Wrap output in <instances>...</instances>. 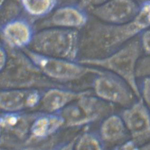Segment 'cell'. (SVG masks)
<instances>
[{"label":"cell","instance_id":"cell-1","mask_svg":"<svg viewBox=\"0 0 150 150\" xmlns=\"http://www.w3.org/2000/svg\"><path fill=\"white\" fill-rule=\"evenodd\" d=\"M150 27V3L141 6L134 19L122 24L99 21L80 35L79 59H100L110 55Z\"/></svg>","mask_w":150,"mask_h":150},{"label":"cell","instance_id":"cell-2","mask_svg":"<svg viewBox=\"0 0 150 150\" xmlns=\"http://www.w3.org/2000/svg\"><path fill=\"white\" fill-rule=\"evenodd\" d=\"M6 48L8 59L5 67L1 70V90L64 88L62 85L45 75L22 50Z\"/></svg>","mask_w":150,"mask_h":150},{"label":"cell","instance_id":"cell-3","mask_svg":"<svg viewBox=\"0 0 150 150\" xmlns=\"http://www.w3.org/2000/svg\"><path fill=\"white\" fill-rule=\"evenodd\" d=\"M143 53L139 36L105 57L81 59L77 61L81 64L105 70L119 76L128 84L137 98L139 99L141 93L137 81L136 69Z\"/></svg>","mask_w":150,"mask_h":150},{"label":"cell","instance_id":"cell-4","mask_svg":"<svg viewBox=\"0 0 150 150\" xmlns=\"http://www.w3.org/2000/svg\"><path fill=\"white\" fill-rule=\"evenodd\" d=\"M80 42L79 30L46 27L35 33L28 48L42 55L77 61Z\"/></svg>","mask_w":150,"mask_h":150},{"label":"cell","instance_id":"cell-5","mask_svg":"<svg viewBox=\"0 0 150 150\" xmlns=\"http://www.w3.org/2000/svg\"><path fill=\"white\" fill-rule=\"evenodd\" d=\"M90 91L58 112L64 120L63 127H79L104 119L112 114L114 106Z\"/></svg>","mask_w":150,"mask_h":150},{"label":"cell","instance_id":"cell-6","mask_svg":"<svg viewBox=\"0 0 150 150\" xmlns=\"http://www.w3.org/2000/svg\"><path fill=\"white\" fill-rule=\"evenodd\" d=\"M22 50L45 75L56 82L78 80L89 74L99 75L105 71L78 61L42 55L28 48Z\"/></svg>","mask_w":150,"mask_h":150},{"label":"cell","instance_id":"cell-7","mask_svg":"<svg viewBox=\"0 0 150 150\" xmlns=\"http://www.w3.org/2000/svg\"><path fill=\"white\" fill-rule=\"evenodd\" d=\"M39 113L2 111L0 117L1 145L21 149L29 136L33 120Z\"/></svg>","mask_w":150,"mask_h":150},{"label":"cell","instance_id":"cell-8","mask_svg":"<svg viewBox=\"0 0 150 150\" xmlns=\"http://www.w3.org/2000/svg\"><path fill=\"white\" fill-rule=\"evenodd\" d=\"M93 88L94 94L101 99L125 108L135 103L137 98L125 81L107 71L97 75Z\"/></svg>","mask_w":150,"mask_h":150},{"label":"cell","instance_id":"cell-9","mask_svg":"<svg viewBox=\"0 0 150 150\" xmlns=\"http://www.w3.org/2000/svg\"><path fill=\"white\" fill-rule=\"evenodd\" d=\"M120 116L131 139L139 149L150 142V111L141 98L125 108Z\"/></svg>","mask_w":150,"mask_h":150},{"label":"cell","instance_id":"cell-10","mask_svg":"<svg viewBox=\"0 0 150 150\" xmlns=\"http://www.w3.org/2000/svg\"><path fill=\"white\" fill-rule=\"evenodd\" d=\"M140 8L135 0H108L88 11L101 22L122 24L134 19Z\"/></svg>","mask_w":150,"mask_h":150},{"label":"cell","instance_id":"cell-11","mask_svg":"<svg viewBox=\"0 0 150 150\" xmlns=\"http://www.w3.org/2000/svg\"><path fill=\"white\" fill-rule=\"evenodd\" d=\"M35 33L30 22L20 17L3 23L1 28L3 45L17 50L29 48Z\"/></svg>","mask_w":150,"mask_h":150},{"label":"cell","instance_id":"cell-12","mask_svg":"<svg viewBox=\"0 0 150 150\" xmlns=\"http://www.w3.org/2000/svg\"><path fill=\"white\" fill-rule=\"evenodd\" d=\"M42 95L38 89L1 90V109L2 111L17 112L35 108L40 103Z\"/></svg>","mask_w":150,"mask_h":150},{"label":"cell","instance_id":"cell-13","mask_svg":"<svg viewBox=\"0 0 150 150\" xmlns=\"http://www.w3.org/2000/svg\"><path fill=\"white\" fill-rule=\"evenodd\" d=\"M64 126V120L59 112H39L33 120L29 136L21 149H30V146L50 137Z\"/></svg>","mask_w":150,"mask_h":150},{"label":"cell","instance_id":"cell-14","mask_svg":"<svg viewBox=\"0 0 150 150\" xmlns=\"http://www.w3.org/2000/svg\"><path fill=\"white\" fill-rule=\"evenodd\" d=\"M87 11L78 4H66L56 8L51 13L47 21L44 23L46 27H57L79 30L85 28L89 18Z\"/></svg>","mask_w":150,"mask_h":150},{"label":"cell","instance_id":"cell-15","mask_svg":"<svg viewBox=\"0 0 150 150\" xmlns=\"http://www.w3.org/2000/svg\"><path fill=\"white\" fill-rule=\"evenodd\" d=\"M90 91H75L62 88H50L42 96V108L46 112H58Z\"/></svg>","mask_w":150,"mask_h":150},{"label":"cell","instance_id":"cell-16","mask_svg":"<svg viewBox=\"0 0 150 150\" xmlns=\"http://www.w3.org/2000/svg\"><path fill=\"white\" fill-rule=\"evenodd\" d=\"M128 134L122 118L117 115H109L103 119L100 125L99 136L105 144L120 145L128 139Z\"/></svg>","mask_w":150,"mask_h":150},{"label":"cell","instance_id":"cell-17","mask_svg":"<svg viewBox=\"0 0 150 150\" xmlns=\"http://www.w3.org/2000/svg\"><path fill=\"white\" fill-rule=\"evenodd\" d=\"M23 10L30 17L39 19L51 14L59 0H19Z\"/></svg>","mask_w":150,"mask_h":150},{"label":"cell","instance_id":"cell-18","mask_svg":"<svg viewBox=\"0 0 150 150\" xmlns=\"http://www.w3.org/2000/svg\"><path fill=\"white\" fill-rule=\"evenodd\" d=\"M105 144L100 136L91 132H86L78 136L75 150H103Z\"/></svg>","mask_w":150,"mask_h":150},{"label":"cell","instance_id":"cell-19","mask_svg":"<svg viewBox=\"0 0 150 150\" xmlns=\"http://www.w3.org/2000/svg\"><path fill=\"white\" fill-rule=\"evenodd\" d=\"M137 79L150 77V54L141 56L137 62L136 69Z\"/></svg>","mask_w":150,"mask_h":150},{"label":"cell","instance_id":"cell-20","mask_svg":"<svg viewBox=\"0 0 150 150\" xmlns=\"http://www.w3.org/2000/svg\"><path fill=\"white\" fill-rule=\"evenodd\" d=\"M139 89L141 98L150 111V77L143 79Z\"/></svg>","mask_w":150,"mask_h":150},{"label":"cell","instance_id":"cell-21","mask_svg":"<svg viewBox=\"0 0 150 150\" xmlns=\"http://www.w3.org/2000/svg\"><path fill=\"white\" fill-rule=\"evenodd\" d=\"M139 39L143 53L150 54V27L139 35Z\"/></svg>","mask_w":150,"mask_h":150},{"label":"cell","instance_id":"cell-22","mask_svg":"<svg viewBox=\"0 0 150 150\" xmlns=\"http://www.w3.org/2000/svg\"><path fill=\"white\" fill-rule=\"evenodd\" d=\"M108 0H79L78 4L81 8L89 11L90 9L105 2Z\"/></svg>","mask_w":150,"mask_h":150},{"label":"cell","instance_id":"cell-23","mask_svg":"<svg viewBox=\"0 0 150 150\" xmlns=\"http://www.w3.org/2000/svg\"><path fill=\"white\" fill-rule=\"evenodd\" d=\"M115 149L118 150H137L139 149V147L133 139H127L125 142L117 146Z\"/></svg>","mask_w":150,"mask_h":150},{"label":"cell","instance_id":"cell-24","mask_svg":"<svg viewBox=\"0 0 150 150\" xmlns=\"http://www.w3.org/2000/svg\"><path fill=\"white\" fill-rule=\"evenodd\" d=\"M8 59V53L6 48L1 45L0 50V69L2 70L5 67Z\"/></svg>","mask_w":150,"mask_h":150},{"label":"cell","instance_id":"cell-25","mask_svg":"<svg viewBox=\"0 0 150 150\" xmlns=\"http://www.w3.org/2000/svg\"><path fill=\"white\" fill-rule=\"evenodd\" d=\"M141 6L146 3H150V0H135Z\"/></svg>","mask_w":150,"mask_h":150},{"label":"cell","instance_id":"cell-26","mask_svg":"<svg viewBox=\"0 0 150 150\" xmlns=\"http://www.w3.org/2000/svg\"><path fill=\"white\" fill-rule=\"evenodd\" d=\"M140 149L141 150H150V142H149L146 144L144 145L142 147H140Z\"/></svg>","mask_w":150,"mask_h":150},{"label":"cell","instance_id":"cell-27","mask_svg":"<svg viewBox=\"0 0 150 150\" xmlns=\"http://www.w3.org/2000/svg\"><path fill=\"white\" fill-rule=\"evenodd\" d=\"M6 2V0H0V4L1 6H3V4L5 3Z\"/></svg>","mask_w":150,"mask_h":150}]
</instances>
